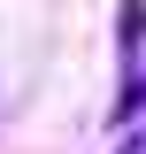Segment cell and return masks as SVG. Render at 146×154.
Masks as SVG:
<instances>
[{
  "instance_id": "7a4b0ae2",
  "label": "cell",
  "mask_w": 146,
  "mask_h": 154,
  "mask_svg": "<svg viewBox=\"0 0 146 154\" xmlns=\"http://www.w3.org/2000/svg\"><path fill=\"white\" fill-rule=\"evenodd\" d=\"M138 108H146V77H138V85H123V100H115V123H131Z\"/></svg>"
},
{
  "instance_id": "3957f363",
  "label": "cell",
  "mask_w": 146,
  "mask_h": 154,
  "mask_svg": "<svg viewBox=\"0 0 146 154\" xmlns=\"http://www.w3.org/2000/svg\"><path fill=\"white\" fill-rule=\"evenodd\" d=\"M115 154H146V123H131V139H123Z\"/></svg>"
},
{
  "instance_id": "6da1fadb",
  "label": "cell",
  "mask_w": 146,
  "mask_h": 154,
  "mask_svg": "<svg viewBox=\"0 0 146 154\" xmlns=\"http://www.w3.org/2000/svg\"><path fill=\"white\" fill-rule=\"evenodd\" d=\"M115 31H123V46H138V38H146V0H131V8H123V23H115Z\"/></svg>"
}]
</instances>
